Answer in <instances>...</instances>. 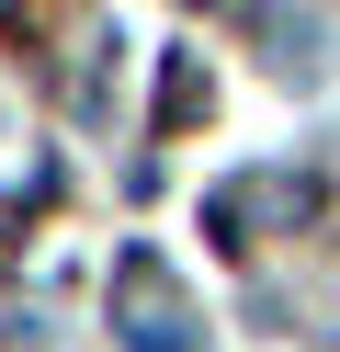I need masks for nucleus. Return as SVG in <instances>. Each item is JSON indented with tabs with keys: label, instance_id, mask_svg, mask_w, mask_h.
<instances>
[{
	"label": "nucleus",
	"instance_id": "obj_1",
	"mask_svg": "<svg viewBox=\"0 0 340 352\" xmlns=\"http://www.w3.org/2000/svg\"><path fill=\"white\" fill-rule=\"evenodd\" d=\"M113 341L125 352H193V296L159 250H113Z\"/></svg>",
	"mask_w": 340,
	"mask_h": 352
},
{
	"label": "nucleus",
	"instance_id": "obj_3",
	"mask_svg": "<svg viewBox=\"0 0 340 352\" xmlns=\"http://www.w3.org/2000/svg\"><path fill=\"white\" fill-rule=\"evenodd\" d=\"M249 216H261V182H216L204 193V239L216 250H249Z\"/></svg>",
	"mask_w": 340,
	"mask_h": 352
},
{
	"label": "nucleus",
	"instance_id": "obj_2",
	"mask_svg": "<svg viewBox=\"0 0 340 352\" xmlns=\"http://www.w3.org/2000/svg\"><path fill=\"white\" fill-rule=\"evenodd\" d=\"M216 114V80H204V57H170L159 69V137H181V125Z\"/></svg>",
	"mask_w": 340,
	"mask_h": 352
}]
</instances>
